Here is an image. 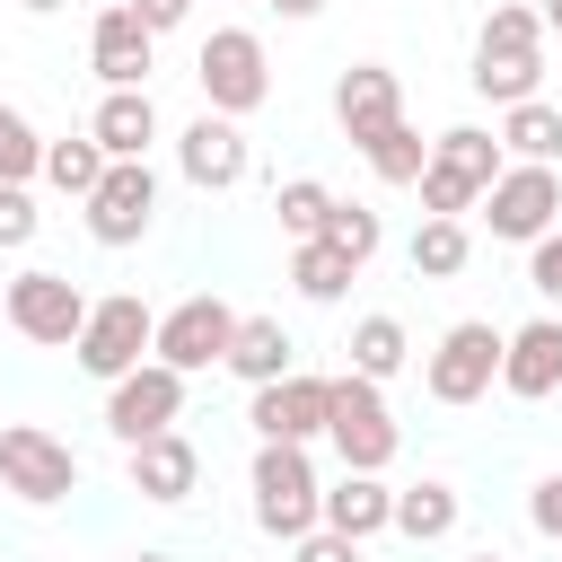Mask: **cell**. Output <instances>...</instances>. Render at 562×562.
<instances>
[{"label":"cell","instance_id":"obj_24","mask_svg":"<svg viewBox=\"0 0 562 562\" xmlns=\"http://www.w3.org/2000/svg\"><path fill=\"white\" fill-rule=\"evenodd\" d=\"M501 149H509V158H536V167H553V158H562V114H553L544 97H527V105H501Z\"/></svg>","mask_w":562,"mask_h":562},{"label":"cell","instance_id":"obj_14","mask_svg":"<svg viewBox=\"0 0 562 562\" xmlns=\"http://www.w3.org/2000/svg\"><path fill=\"white\" fill-rule=\"evenodd\" d=\"M334 123H342V140H351V149H369L378 132H395V123H404V79H395L386 61H351V70L334 79Z\"/></svg>","mask_w":562,"mask_h":562},{"label":"cell","instance_id":"obj_39","mask_svg":"<svg viewBox=\"0 0 562 562\" xmlns=\"http://www.w3.org/2000/svg\"><path fill=\"white\" fill-rule=\"evenodd\" d=\"M272 9H281V18H316L325 0H272Z\"/></svg>","mask_w":562,"mask_h":562},{"label":"cell","instance_id":"obj_10","mask_svg":"<svg viewBox=\"0 0 562 562\" xmlns=\"http://www.w3.org/2000/svg\"><path fill=\"white\" fill-rule=\"evenodd\" d=\"M176 413H184V369H167V360H140V369H123V378L105 386V430H114L123 448L176 430Z\"/></svg>","mask_w":562,"mask_h":562},{"label":"cell","instance_id":"obj_32","mask_svg":"<svg viewBox=\"0 0 562 562\" xmlns=\"http://www.w3.org/2000/svg\"><path fill=\"white\" fill-rule=\"evenodd\" d=\"M26 176H44V132L18 105H0V184H26Z\"/></svg>","mask_w":562,"mask_h":562},{"label":"cell","instance_id":"obj_12","mask_svg":"<svg viewBox=\"0 0 562 562\" xmlns=\"http://www.w3.org/2000/svg\"><path fill=\"white\" fill-rule=\"evenodd\" d=\"M79 211H88V237H97V246H140L149 220H158V176H149V158H114L105 184H97Z\"/></svg>","mask_w":562,"mask_h":562},{"label":"cell","instance_id":"obj_3","mask_svg":"<svg viewBox=\"0 0 562 562\" xmlns=\"http://www.w3.org/2000/svg\"><path fill=\"white\" fill-rule=\"evenodd\" d=\"M193 79H202V105H211V114H255V105L272 97L263 35H255V26H211L202 53H193Z\"/></svg>","mask_w":562,"mask_h":562},{"label":"cell","instance_id":"obj_42","mask_svg":"<svg viewBox=\"0 0 562 562\" xmlns=\"http://www.w3.org/2000/svg\"><path fill=\"white\" fill-rule=\"evenodd\" d=\"M123 562H176V553H123Z\"/></svg>","mask_w":562,"mask_h":562},{"label":"cell","instance_id":"obj_34","mask_svg":"<svg viewBox=\"0 0 562 562\" xmlns=\"http://www.w3.org/2000/svg\"><path fill=\"white\" fill-rule=\"evenodd\" d=\"M35 228H44V211H35V193H26V184H0V255H18V246H35Z\"/></svg>","mask_w":562,"mask_h":562},{"label":"cell","instance_id":"obj_23","mask_svg":"<svg viewBox=\"0 0 562 562\" xmlns=\"http://www.w3.org/2000/svg\"><path fill=\"white\" fill-rule=\"evenodd\" d=\"M492 105H527L536 79H544V53H501V44H474V70H465Z\"/></svg>","mask_w":562,"mask_h":562},{"label":"cell","instance_id":"obj_16","mask_svg":"<svg viewBox=\"0 0 562 562\" xmlns=\"http://www.w3.org/2000/svg\"><path fill=\"white\" fill-rule=\"evenodd\" d=\"M501 395H518V404L562 395V316H536L501 342Z\"/></svg>","mask_w":562,"mask_h":562},{"label":"cell","instance_id":"obj_25","mask_svg":"<svg viewBox=\"0 0 562 562\" xmlns=\"http://www.w3.org/2000/svg\"><path fill=\"white\" fill-rule=\"evenodd\" d=\"M105 167H114V158L97 149V132H79V140H44V184H53V193H79V202H88V193L105 184Z\"/></svg>","mask_w":562,"mask_h":562},{"label":"cell","instance_id":"obj_38","mask_svg":"<svg viewBox=\"0 0 562 562\" xmlns=\"http://www.w3.org/2000/svg\"><path fill=\"white\" fill-rule=\"evenodd\" d=\"M132 18H140L149 35H176V26L193 18V0H132Z\"/></svg>","mask_w":562,"mask_h":562},{"label":"cell","instance_id":"obj_7","mask_svg":"<svg viewBox=\"0 0 562 562\" xmlns=\"http://www.w3.org/2000/svg\"><path fill=\"white\" fill-rule=\"evenodd\" d=\"M70 351H79V369H88V378H105V386H114L123 369H140V351H158V316L140 307V290H114V299H97V307H88V325H79V342H70Z\"/></svg>","mask_w":562,"mask_h":562},{"label":"cell","instance_id":"obj_6","mask_svg":"<svg viewBox=\"0 0 562 562\" xmlns=\"http://www.w3.org/2000/svg\"><path fill=\"white\" fill-rule=\"evenodd\" d=\"M0 492H18L26 509H53L79 492V457L70 439L35 430V422H0Z\"/></svg>","mask_w":562,"mask_h":562},{"label":"cell","instance_id":"obj_28","mask_svg":"<svg viewBox=\"0 0 562 562\" xmlns=\"http://www.w3.org/2000/svg\"><path fill=\"white\" fill-rule=\"evenodd\" d=\"M404 255H413V272H422V281H448V272H465L474 237H465V220H422Z\"/></svg>","mask_w":562,"mask_h":562},{"label":"cell","instance_id":"obj_5","mask_svg":"<svg viewBox=\"0 0 562 562\" xmlns=\"http://www.w3.org/2000/svg\"><path fill=\"white\" fill-rule=\"evenodd\" d=\"M501 325H483V316H465V325H448L439 334V351L422 360V386H430V404H483L492 386H501Z\"/></svg>","mask_w":562,"mask_h":562},{"label":"cell","instance_id":"obj_21","mask_svg":"<svg viewBox=\"0 0 562 562\" xmlns=\"http://www.w3.org/2000/svg\"><path fill=\"white\" fill-rule=\"evenodd\" d=\"M220 369H237L246 386H272V378H290L299 369V342L281 334V316H237V342H228V360Z\"/></svg>","mask_w":562,"mask_h":562},{"label":"cell","instance_id":"obj_30","mask_svg":"<svg viewBox=\"0 0 562 562\" xmlns=\"http://www.w3.org/2000/svg\"><path fill=\"white\" fill-rule=\"evenodd\" d=\"M369 167H378L386 184H422V167H430V140H422L413 123H395V132H378V140H369Z\"/></svg>","mask_w":562,"mask_h":562},{"label":"cell","instance_id":"obj_1","mask_svg":"<svg viewBox=\"0 0 562 562\" xmlns=\"http://www.w3.org/2000/svg\"><path fill=\"white\" fill-rule=\"evenodd\" d=\"M501 167H509L501 132L448 123V132L430 140V167H422V220H465V211L492 193V176H501Z\"/></svg>","mask_w":562,"mask_h":562},{"label":"cell","instance_id":"obj_18","mask_svg":"<svg viewBox=\"0 0 562 562\" xmlns=\"http://www.w3.org/2000/svg\"><path fill=\"white\" fill-rule=\"evenodd\" d=\"M193 483H202V448H193L184 430H158V439L132 448V492H140V501L176 509V501H193Z\"/></svg>","mask_w":562,"mask_h":562},{"label":"cell","instance_id":"obj_35","mask_svg":"<svg viewBox=\"0 0 562 562\" xmlns=\"http://www.w3.org/2000/svg\"><path fill=\"white\" fill-rule=\"evenodd\" d=\"M290 562H360V536H342V527H307V536L290 544Z\"/></svg>","mask_w":562,"mask_h":562},{"label":"cell","instance_id":"obj_4","mask_svg":"<svg viewBox=\"0 0 562 562\" xmlns=\"http://www.w3.org/2000/svg\"><path fill=\"white\" fill-rule=\"evenodd\" d=\"M325 439H334V457H342L351 474H386V465H395L404 430H395V413H386L378 378H360V369H342V378H334V422H325Z\"/></svg>","mask_w":562,"mask_h":562},{"label":"cell","instance_id":"obj_15","mask_svg":"<svg viewBox=\"0 0 562 562\" xmlns=\"http://www.w3.org/2000/svg\"><path fill=\"white\" fill-rule=\"evenodd\" d=\"M325 422H334V378H307V369H290V378H272V386H255V439H325Z\"/></svg>","mask_w":562,"mask_h":562},{"label":"cell","instance_id":"obj_17","mask_svg":"<svg viewBox=\"0 0 562 562\" xmlns=\"http://www.w3.org/2000/svg\"><path fill=\"white\" fill-rule=\"evenodd\" d=\"M149 53H158V35L132 18V0H123V9H97V26H88V70H97L105 88H149Z\"/></svg>","mask_w":562,"mask_h":562},{"label":"cell","instance_id":"obj_22","mask_svg":"<svg viewBox=\"0 0 562 562\" xmlns=\"http://www.w3.org/2000/svg\"><path fill=\"white\" fill-rule=\"evenodd\" d=\"M457 518H465L457 483H404V492H395V536H413V544L457 536Z\"/></svg>","mask_w":562,"mask_h":562},{"label":"cell","instance_id":"obj_41","mask_svg":"<svg viewBox=\"0 0 562 562\" xmlns=\"http://www.w3.org/2000/svg\"><path fill=\"white\" fill-rule=\"evenodd\" d=\"M544 26H562V0H544Z\"/></svg>","mask_w":562,"mask_h":562},{"label":"cell","instance_id":"obj_13","mask_svg":"<svg viewBox=\"0 0 562 562\" xmlns=\"http://www.w3.org/2000/svg\"><path fill=\"white\" fill-rule=\"evenodd\" d=\"M176 167H184L193 193H228V184H246L255 149H246V132H237V114H211V105H202V114L176 132Z\"/></svg>","mask_w":562,"mask_h":562},{"label":"cell","instance_id":"obj_20","mask_svg":"<svg viewBox=\"0 0 562 562\" xmlns=\"http://www.w3.org/2000/svg\"><path fill=\"white\" fill-rule=\"evenodd\" d=\"M325 527H342V536H360V544H369V536H386V527H395V483H386V474H351V465H342V483L325 492Z\"/></svg>","mask_w":562,"mask_h":562},{"label":"cell","instance_id":"obj_29","mask_svg":"<svg viewBox=\"0 0 562 562\" xmlns=\"http://www.w3.org/2000/svg\"><path fill=\"white\" fill-rule=\"evenodd\" d=\"M272 211H281V237H290V246H307V237H325V211H334V193H325L316 176H290V184L272 193Z\"/></svg>","mask_w":562,"mask_h":562},{"label":"cell","instance_id":"obj_2","mask_svg":"<svg viewBox=\"0 0 562 562\" xmlns=\"http://www.w3.org/2000/svg\"><path fill=\"white\" fill-rule=\"evenodd\" d=\"M246 492H255V527L281 536V544H299L307 527H325V483H316V465H307L299 439H263Z\"/></svg>","mask_w":562,"mask_h":562},{"label":"cell","instance_id":"obj_9","mask_svg":"<svg viewBox=\"0 0 562 562\" xmlns=\"http://www.w3.org/2000/svg\"><path fill=\"white\" fill-rule=\"evenodd\" d=\"M0 307H9V334H26V342H53V351H61V342H79V325H88V307H97V299H88L70 272H44V263H35V272H18V281H9V299H0Z\"/></svg>","mask_w":562,"mask_h":562},{"label":"cell","instance_id":"obj_37","mask_svg":"<svg viewBox=\"0 0 562 562\" xmlns=\"http://www.w3.org/2000/svg\"><path fill=\"white\" fill-rule=\"evenodd\" d=\"M527 518H536V536H553V544H562V474H544V483L527 492Z\"/></svg>","mask_w":562,"mask_h":562},{"label":"cell","instance_id":"obj_33","mask_svg":"<svg viewBox=\"0 0 562 562\" xmlns=\"http://www.w3.org/2000/svg\"><path fill=\"white\" fill-rule=\"evenodd\" d=\"M474 44H501V53H544V18H536V9H492Z\"/></svg>","mask_w":562,"mask_h":562},{"label":"cell","instance_id":"obj_19","mask_svg":"<svg viewBox=\"0 0 562 562\" xmlns=\"http://www.w3.org/2000/svg\"><path fill=\"white\" fill-rule=\"evenodd\" d=\"M88 132H97L105 158H149V140H158V105H149V88H105L97 114H88Z\"/></svg>","mask_w":562,"mask_h":562},{"label":"cell","instance_id":"obj_31","mask_svg":"<svg viewBox=\"0 0 562 562\" xmlns=\"http://www.w3.org/2000/svg\"><path fill=\"white\" fill-rule=\"evenodd\" d=\"M325 246H334V255H351V263H369V255L386 246V228H378V211H369V202H334V211H325Z\"/></svg>","mask_w":562,"mask_h":562},{"label":"cell","instance_id":"obj_26","mask_svg":"<svg viewBox=\"0 0 562 562\" xmlns=\"http://www.w3.org/2000/svg\"><path fill=\"white\" fill-rule=\"evenodd\" d=\"M290 281H299V299H316V307H334V299H342V290L360 281V263H351V255H334L325 237H307V246L290 255Z\"/></svg>","mask_w":562,"mask_h":562},{"label":"cell","instance_id":"obj_27","mask_svg":"<svg viewBox=\"0 0 562 562\" xmlns=\"http://www.w3.org/2000/svg\"><path fill=\"white\" fill-rule=\"evenodd\" d=\"M404 360H413V334H404L395 316H360V325H351V369H360V378L386 386Z\"/></svg>","mask_w":562,"mask_h":562},{"label":"cell","instance_id":"obj_8","mask_svg":"<svg viewBox=\"0 0 562 562\" xmlns=\"http://www.w3.org/2000/svg\"><path fill=\"white\" fill-rule=\"evenodd\" d=\"M483 220H492V237L536 246V237L562 220V176L536 167V158H509V167L492 176V193H483Z\"/></svg>","mask_w":562,"mask_h":562},{"label":"cell","instance_id":"obj_43","mask_svg":"<svg viewBox=\"0 0 562 562\" xmlns=\"http://www.w3.org/2000/svg\"><path fill=\"white\" fill-rule=\"evenodd\" d=\"M465 562H509V553H465Z\"/></svg>","mask_w":562,"mask_h":562},{"label":"cell","instance_id":"obj_40","mask_svg":"<svg viewBox=\"0 0 562 562\" xmlns=\"http://www.w3.org/2000/svg\"><path fill=\"white\" fill-rule=\"evenodd\" d=\"M18 9H35V18H44V9H61V0H18Z\"/></svg>","mask_w":562,"mask_h":562},{"label":"cell","instance_id":"obj_11","mask_svg":"<svg viewBox=\"0 0 562 562\" xmlns=\"http://www.w3.org/2000/svg\"><path fill=\"white\" fill-rule=\"evenodd\" d=\"M228 342H237V307L211 299V290H193V299H176V307L158 316V351H149V360H167V369L193 378V369H220Z\"/></svg>","mask_w":562,"mask_h":562},{"label":"cell","instance_id":"obj_36","mask_svg":"<svg viewBox=\"0 0 562 562\" xmlns=\"http://www.w3.org/2000/svg\"><path fill=\"white\" fill-rule=\"evenodd\" d=\"M527 281H536V299H562V228H544V237H536Z\"/></svg>","mask_w":562,"mask_h":562}]
</instances>
